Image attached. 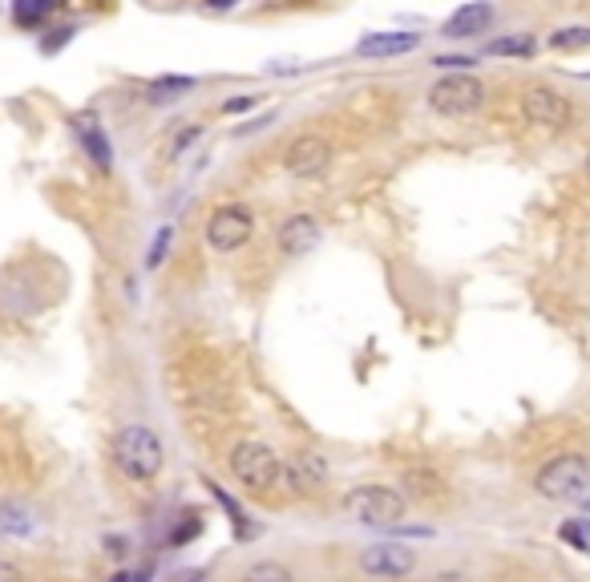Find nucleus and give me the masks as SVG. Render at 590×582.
Returning a JSON list of instances; mask_svg holds the SVG:
<instances>
[{"instance_id":"obj_1","label":"nucleus","mask_w":590,"mask_h":582,"mask_svg":"<svg viewBox=\"0 0 590 582\" xmlns=\"http://www.w3.org/2000/svg\"><path fill=\"white\" fill-rule=\"evenodd\" d=\"M110 461L118 465V473L134 485H154L158 473H162V461H166V449H162V437L142 425V421H130L114 433L110 441Z\"/></svg>"},{"instance_id":"obj_2","label":"nucleus","mask_w":590,"mask_h":582,"mask_svg":"<svg viewBox=\"0 0 590 582\" xmlns=\"http://www.w3.org/2000/svg\"><path fill=\"white\" fill-rule=\"evenodd\" d=\"M340 510L348 522L356 526H372V530H392L409 518V498L397 490V485H352V490L340 498Z\"/></svg>"},{"instance_id":"obj_3","label":"nucleus","mask_w":590,"mask_h":582,"mask_svg":"<svg viewBox=\"0 0 590 582\" xmlns=\"http://www.w3.org/2000/svg\"><path fill=\"white\" fill-rule=\"evenodd\" d=\"M534 494L546 502H558V506H578L590 494V457L574 453V449L554 453L534 473Z\"/></svg>"},{"instance_id":"obj_4","label":"nucleus","mask_w":590,"mask_h":582,"mask_svg":"<svg viewBox=\"0 0 590 582\" xmlns=\"http://www.w3.org/2000/svg\"><path fill=\"white\" fill-rule=\"evenodd\" d=\"M227 465H231V477L243 485L247 494H255V498L279 494V485H283V457L267 441H239V445H231Z\"/></svg>"},{"instance_id":"obj_5","label":"nucleus","mask_w":590,"mask_h":582,"mask_svg":"<svg viewBox=\"0 0 590 582\" xmlns=\"http://www.w3.org/2000/svg\"><path fill=\"white\" fill-rule=\"evenodd\" d=\"M485 106V85L473 73H445L429 89V110L441 118H465Z\"/></svg>"},{"instance_id":"obj_6","label":"nucleus","mask_w":590,"mask_h":582,"mask_svg":"<svg viewBox=\"0 0 590 582\" xmlns=\"http://www.w3.org/2000/svg\"><path fill=\"white\" fill-rule=\"evenodd\" d=\"M356 566L368 578H392V582H397V578H409L421 566V554L409 542H401V538H384V542L364 546L356 554Z\"/></svg>"},{"instance_id":"obj_7","label":"nucleus","mask_w":590,"mask_h":582,"mask_svg":"<svg viewBox=\"0 0 590 582\" xmlns=\"http://www.w3.org/2000/svg\"><path fill=\"white\" fill-rule=\"evenodd\" d=\"M251 235H255V215H251L243 203H227V207H219V211L207 219V243H211L219 255L239 251Z\"/></svg>"},{"instance_id":"obj_8","label":"nucleus","mask_w":590,"mask_h":582,"mask_svg":"<svg viewBox=\"0 0 590 582\" xmlns=\"http://www.w3.org/2000/svg\"><path fill=\"white\" fill-rule=\"evenodd\" d=\"M283 485H287V494H295V498H316L328 485V461L320 453H312V449L291 453L283 461Z\"/></svg>"},{"instance_id":"obj_9","label":"nucleus","mask_w":590,"mask_h":582,"mask_svg":"<svg viewBox=\"0 0 590 582\" xmlns=\"http://www.w3.org/2000/svg\"><path fill=\"white\" fill-rule=\"evenodd\" d=\"M522 114L538 130H566L570 126V102L546 85H534L522 93Z\"/></svg>"},{"instance_id":"obj_10","label":"nucleus","mask_w":590,"mask_h":582,"mask_svg":"<svg viewBox=\"0 0 590 582\" xmlns=\"http://www.w3.org/2000/svg\"><path fill=\"white\" fill-rule=\"evenodd\" d=\"M320 239H324V227H320L316 215H291V219L279 223L275 247H279L283 259H304L320 247Z\"/></svg>"},{"instance_id":"obj_11","label":"nucleus","mask_w":590,"mask_h":582,"mask_svg":"<svg viewBox=\"0 0 590 582\" xmlns=\"http://www.w3.org/2000/svg\"><path fill=\"white\" fill-rule=\"evenodd\" d=\"M328 162H332V146L320 134H300L287 146V154H283V166L295 178H316L320 170H328Z\"/></svg>"},{"instance_id":"obj_12","label":"nucleus","mask_w":590,"mask_h":582,"mask_svg":"<svg viewBox=\"0 0 590 582\" xmlns=\"http://www.w3.org/2000/svg\"><path fill=\"white\" fill-rule=\"evenodd\" d=\"M494 17H498V9L489 5V0H469V5H461V9L441 25V37H449V41H473V37L489 33Z\"/></svg>"},{"instance_id":"obj_13","label":"nucleus","mask_w":590,"mask_h":582,"mask_svg":"<svg viewBox=\"0 0 590 582\" xmlns=\"http://www.w3.org/2000/svg\"><path fill=\"white\" fill-rule=\"evenodd\" d=\"M69 126H73L77 142L85 146L89 162H93L97 170H102V174H110V170H114V146H110V134H106V126L97 122L93 114H77Z\"/></svg>"},{"instance_id":"obj_14","label":"nucleus","mask_w":590,"mask_h":582,"mask_svg":"<svg viewBox=\"0 0 590 582\" xmlns=\"http://www.w3.org/2000/svg\"><path fill=\"white\" fill-rule=\"evenodd\" d=\"M401 485H405L401 494H405L409 502H421V506H437V502L449 498V481H445L437 469H429V465H413V469H405Z\"/></svg>"},{"instance_id":"obj_15","label":"nucleus","mask_w":590,"mask_h":582,"mask_svg":"<svg viewBox=\"0 0 590 582\" xmlns=\"http://www.w3.org/2000/svg\"><path fill=\"white\" fill-rule=\"evenodd\" d=\"M421 49V33H405V29H392V33H368L356 41L360 57H405Z\"/></svg>"},{"instance_id":"obj_16","label":"nucleus","mask_w":590,"mask_h":582,"mask_svg":"<svg viewBox=\"0 0 590 582\" xmlns=\"http://www.w3.org/2000/svg\"><path fill=\"white\" fill-rule=\"evenodd\" d=\"M37 534V514L17 502V498H5L0 502V538H33Z\"/></svg>"},{"instance_id":"obj_17","label":"nucleus","mask_w":590,"mask_h":582,"mask_svg":"<svg viewBox=\"0 0 590 582\" xmlns=\"http://www.w3.org/2000/svg\"><path fill=\"white\" fill-rule=\"evenodd\" d=\"M194 89H199V81H194V77H174L170 73V77H154L146 85V97H150L154 106H166V102H178V97H186Z\"/></svg>"},{"instance_id":"obj_18","label":"nucleus","mask_w":590,"mask_h":582,"mask_svg":"<svg viewBox=\"0 0 590 582\" xmlns=\"http://www.w3.org/2000/svg\"><path fill=\"white\" fill-rule=\"evenodd\" d=\"M239 582H295V570L279 558H255L239 570Z\"/></svg>"},{"instance_id":"obj_19","label":"nucleus","mask_w":590,"mask_h":582,"mask_svg":"<svg viewBox=\"0 0 590 582\" xmlns=\"http://www.w3.org/2000/svg\"><path fill=\"white\" fill-rule=\"evenodd\" d=\"M203 485H207V490H211V498H215V502H219V506L227 510V518H231V526H235V534H239V538H251V534H255V526H251V518H247V510H243V506H239V502H235V498H231V494L223 490V485H219V481H211V477H207Z\"/></svg>"},{"instance_id":"obj_20","label":"nucleus","mask_w":590,"mask_h":582,"mask_svg":"<svg viewBox=\"0 0 590 582\" xmlns=\"http://www.w3.org/2000/svg\"><path fill=\"white\" fill-rule=\"evenodd\" d=\"M558 538H562L570 550H578V554L590 558V518H566V522L558 526Z\"/></svg>"},{"instance_id":"obj_21","label":"nucleus","mask_w":590,"mask_h":582,"mask_svg":"<svg viewBox=\"0 0 590 582\" xmlns=\"http://www.w3.org/2000/svg\"><path fill=\"white\" fill-rule=\"evenodd\" d=\"M199 534H203V514H199V510H182V514H178V526L166 534V542H170V546H190Z\"/></svg>"},{"instance_id":"obj_22","label":"nucleus","mask_w":590,"mask_h":582,"mask_svg":"<svg viewBox=\"0 0 590 582\" xmlns=\"http://www.w3.org/2000/svg\"><path fill=\"white\" fill-rule=\"evenodd\" d=\"M538 45H534V37H526V33H518V37H498V41H489V57H530Z\"/></svg>"},{"instance_id":"obj_23","label":"nucleus","mask_w":590,"mask_h":582,"mask_svg":"<svg viewBox=\"0 0 590 582\" xmlns=\"http://www.w3.org/2000/svg\"><path fill=\"white\" fill-rule=\"evenodd\" d=\"M49 9H53V0H17V5H13V21L21 29H37Z\"/></svg>"},{"instance_id":"obj_24","label":"nucleus","mask_w":590,"mask_h":582,"mask_svg":"<svg viewBox=\"0 0 590 582\" xmlns=\"http://www.w3.org/2000/svg\"><path fill=\"white\" fill-rule=\"evenodd\" d=\"M550 49H590V29L586 25H570V29H554L546 37Z\"/></svg>"},{"instance_id":"obj_25","label":"nucleus","mask_w":590,"mask_h":582,"mask_svg":"<svg viewBox=\"0 0 590 582\" xmlns=\"http://www.w3.org/2000/svg\"><path fill=\"white\" fill-rule=\"evenodd\" d=\"M199 138H203V126H199V122L182 126V130L174 134V142L166 146V162H178V158H182V154H186V150H190L194 142H199Z\"/></svg>"},{"instance_id":"obj_26","label":"nucleus","mask_w":590,"mask_h":582,"mask_svg":"<svg viewBox=\"0 0 590 582\" xmlns=\"http://www.w3.org/2000/svg\"><path fill=\"white\" fill-rule=\"evenodd\" d=\"M170 243H174V227L166 223V227H158V235H154V243H150V251H146V267H150V271H158V267H162V259H166Z\"/></svg>"},{"instance_id":"obj_27","label":"nucleus","mask_w":590,"mask_h":582,"mask_svg":"<svg viewBox=\"0 0 590 582\" xmlns=\"http://www.w3.org/2000/svg\"><path fill=\"white\" fill-rule=\"evenodd\" d=\"M102 546H106V554H110L114 562H126V558H130V550H134V542H130L126 534H106V538H102Z\"/></svg>"},{"instance_id":"obj_28","label":"nucleus","mask_w":590,"mask_h":582,"mask_svg":"<svg viewBox=\"0 0 590 582\" xmlns=\"http://www.w3.org/2000/svg\"><path fill=\"white\" fill-rule=\"evenodd\" d=\"M259 106V93H239V97H227L223 102V114L231 118V114H243V110H255Z\"/></svg>"},{"instance_id":"obj_29","label":"nucleus","mask_w":590,"mask_h":582,"mask_svg":"<svg viewBox=\"0 0 590 582\" xmlns=\"http://www.w3.org/2000/svg\"><path fill=\"white\" fill-rule=\"evenodd\" d=\"M53 33H57V37H45V41H41V49H45V53H57L65 41H73V33H77V29H73V25H65V29H53Z\"/></svg>"},{"instance_id":"obj_30","label":"nucleus","mask_w":590,"mask_h":582,"mask_svg":"<svg viewBox=\"0 0 590 582\" xmlns=\"http://www.w3.org/2000/svg\"><path fill=\"white\" fill-rule=\"evenodd\" d=\"M433 65L437 69H449V73H465V65H473V57H437Z\"/></svg>"},{"instance_id":"obj_31","label":"nucleus","mask_w":590,"mask_h":582,"mask_svg":"<svg viewBox=\"0 0 590 582\" xmlns=\"http://www.w3.org/2000/svg\"><path fill=\"white\" fill-rule=\"evenodd\" d=\"M0 582H25L21 566H17V562H5V558H0Z\"/></svg>"},{"instance_id":"obj_32","label":"nucleus","mask_w":590,"mask_h":582,"mask_svg":"<svg viewBox=\"0 0 590 582\" xmlns=\"http://www.w3.org/2000/svg\"><path fill=\"white\" fill-rule=\"evenodd\" d=\"M275 122V114H263L259 122H243L239 130H235V138H247V134H255V130H263V126H271Z\"/></svg>"},{"instance_id":"obj_33","label":"nucleus","mask_w":590,"mask_h":582,"mask_svg":"<svg viewBox=\"0 0 590 582\" xmlns=\"http://www.w3.org/2000/svg\"><path fill=\"white\" fill-rule=\"evenodd\" d=\"M433 582H469L461 570H441V574H433Z\"/></svg>"},{"instance_id":"obj_34","label":"nucleus","mask_w":590,"mask_h":582,"mask_svg":"<svg viewBox=\"0 0 590 582\" xmlns=\"http://www.w3.org/2000/svg\"><path fill=\"white\" fill-rule=\"evenodd\" d=\"M203 5H207V9H219V13H223V9H235L239 0H203Z\"/></svg>"},{"instance_id":"obj_35","label":"nucleus","mask_w":590,"mask_h":582,"mask_svg":"<svg viewBox=\"0 0 590 582\" xmlns=\"http://www.w3.org/2000/svg\"><path fill=\"white\" fill-rule=\"evenodd\" d=\"M578 506H582V518H590V494H586V498H582Z\"/></svg>"},{"instance_id":"obj_36","label":"nucleus","mask_w":590,"mask_h":582,"mask_svg":"<svg viewBox=\"0 0 590 582\" xmlns=\"http://www.w3.org/2000/svg\"><path fill=\"white\" fill-rule=\"evenodd\" d=\"M586 174H590V154H586Z\"/></svg>"}]
</instances>
